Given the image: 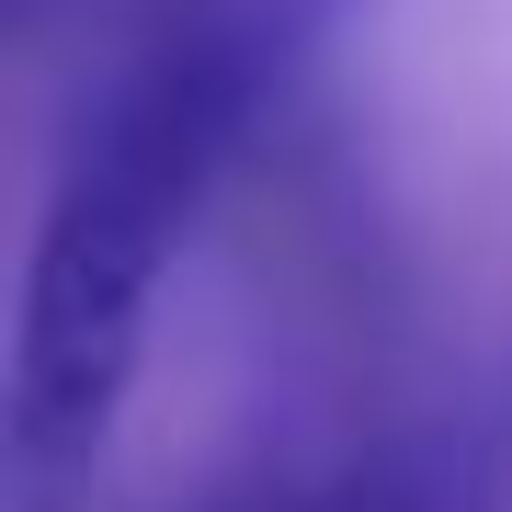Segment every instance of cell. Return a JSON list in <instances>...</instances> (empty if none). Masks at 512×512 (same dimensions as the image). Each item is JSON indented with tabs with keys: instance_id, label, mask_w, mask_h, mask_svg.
<instances>
[{
	"instance_id": "1",
	"label": "cell",
	"mask_w": 512,
	"mask_h": 512,
	"mask_svg": "<svg viewBox=\"0 0 512 512\" xmlns=\"http://www.w3.org/2000/svg\"><path fill=\"white\" fill-rule=\"evenodd\" d=\"M342 0H194L80 103L57 183L23 251L12 365H0V512H80L114 456L126 387L148 365V319L228 183L239 137L274 114L296 57L330 35Z\"/></svg>"
},
{
	"instance_id": "2",
	"label": "cell",
	"mask_w": 512,
	"mask_h": 512,
	"mask_svg": "<svg viewBox=\"0 0 512 512\" xmlns=\"http://www.w3.org/2000/svg\"><path fill=\"white\" fill-rule=\"evenodd\" d=\"M194 512H399V501H376L365 478H239Z\"/></svg>"
}]
</instances>
